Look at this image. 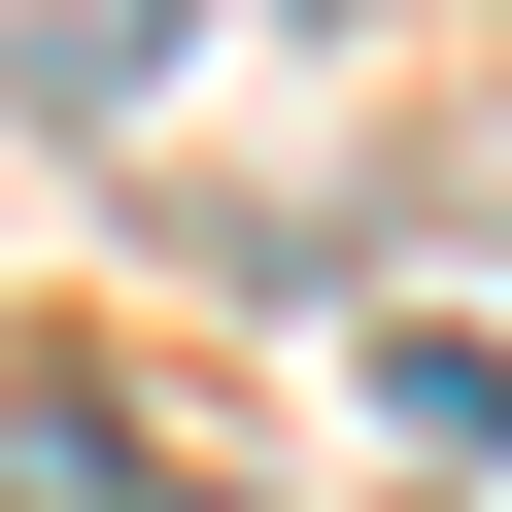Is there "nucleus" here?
Segmentation results:
<instances>
[{"label":"nucleus","mask_w":512,"mask_h":512,"mask_svg":"<svg viewBox=\"0 0 512 512\" xmlns=\"http://www.w3.org/2000/svg\"><path fill=\"white\" fill-rule=\"evenodd\" d=\"M376 410H410V444H512V342H478V308H410V342H376Z\"/></svg>","instance_id":"obj_1"}]
</instances>
